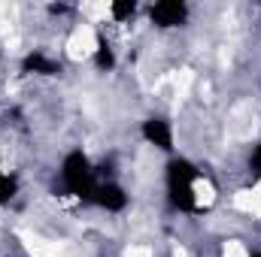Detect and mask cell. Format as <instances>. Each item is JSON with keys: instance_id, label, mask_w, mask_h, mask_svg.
Wrapping results in <instances>:
<instances>
[{"instance_id": "6da1fadb", "label": "cell", "mask_w": 261, "mask_h": 257, "mask_svg": "<svg viewBox=\"0 0 261 257\" xmlns=\"http://www.w3.org/2000/svg\"><path fill=\"white\" fill-rule=\"evenodd\" d=\"M146 18L149 24L158 30V34H170V30H182L192 18V9L186 3H176V0H164V3H155L146 9Z\"/></svg>"}, {"instance_id": "7a4b0ae2", "label": "cell", "mask_w": 261, "mask_h": 257, "mask_svg": "<svg viewBox=\"0 0 261 257\" xmlns=\"http://www.w3.org/2000/svg\"><path fill=\"white\" fill-rule=\"evenodd\" d=\"M140 136L155 151L170 154L176 148V127H173V121L167 115H149V118H143L140 121Z\"/></svg>"}]
</instances>
